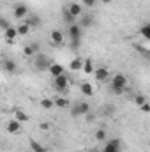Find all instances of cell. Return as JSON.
Returning a JSON list of instances; mask_svg holds the SVG:
<instances>
[{"label": "cell", "mask_w": 150, "mask_h": 152, "mask_svg": "<svg viewBox=\"0 0 150 152\" xmlns=\"http://www.w3.org/2000/svg\"><path fill=\"white\" fill-rule=\"evenodd\" d=\"M125 88H127V76L122 73H117L111 78V92L118 96V94L125 92Z\"/></svg>", "instance_id": "6da1fadb"}, {"label": "cell", "mask_w": 150, "mask_h": 152, "mask_svg": "<svg viewBox=\"0 0 150 152\" xmlns=\"http://www.w3.org/2000/svg\"><path fill=\"white\" fill-rule=\"evenodd\" d=\"M67 34H69V37H71V46H73V50H78V46L81 44L83 28H81L78 23H73V25H69V28H67Z\"/></svg>", "instance_id": "7a4b0ae2"}, {"label": "cell", "mask_w": 150, "mask_h": 152, "mask_svg": "<svg viewBox=\"0 0 150 152\" xmlns=\"http://www.w3.org/2000/svg\"><path fill=\"white\" fill-rule=\"evenodd\" d=\"M51 66V58L46 55V53H36L34 55V69L42 73V71H48V67Z\"/></svg>", "instance_id": "3957f363"}, {"label": "cell", "mask_w": 150, "mask_h": 152, "mask_svg": "<svg viewBox=\"0 0 150 152\" xmlns=\"http://www.w3.org/2000/svg\"><path fill=\"white\" fill-rule=\"evenodd\" d=\"M90 112V104L87 103V101H81V103H76L71 106V115L78 118V117H83V115H87Z\"/></svg>", "instance_id": "277c9868"}, {"label": "cell", "mask_w": 150, "mask_h": 152, "mask_svg": "<svg viewBox=\"0 0 150 152\" xmlns=\"http://www.w3.org/2000/svg\"><path fill=\"white\" fill-rule=\"evenodd\" d=\"M53 85L58 92H67L69 90V76L66 75H60V76H55L53 78Z\"/></svg>", "instance_id": "5b68a950"}, {"label": "cell", "mask_w": 150, "mask_h": 152, "mask_svg": "<svg viewBox=\"0 0 150 152\" xmlns=\"http://www.w3.org/2000/svg\"><path fill=\"white\" fill-rule=\"evenodd\" d=\"M120 145H122L120 138H111V140H106L103 151L104 152H117V151H120Z\"/></svg>", "instance_id": "8992f818"}, {"label": "cell", "mask_w": 150, "mask_h": 152, "mask_svg": "<svg viewBox=\"0 0 150 152\" xmlns=\"http://www.w3.org/2000/svg\"><path fill=\"white\" fill-rule=\"evenodd\" d=\"M12 12H14V18H16V20H25L27 14H28V7H27L25 4H16Z\"/></svg>", "instance_id": "52a82bcc"}, {"label": "cell", "mask_w": 150, "mask_h": 152, "mask_svg": "<svg viewBox=\"0 0 150 152\" xmlns=\"http://www.w3.org/2000/svg\"><path fill=\"white\" fill-rule=\"evenodd\" d=\"M2 67H4V71L9 73V75H14V73L18 71V64H16L12 58H5V60L2 62Z\"/></svg>", "instance_id": "ba28073f"}, {"label": "cell", "mask_w": 150, "mask_h": 152, "mask_svg": "<svg viewBox=\"0 0 150 152\" xmlns=\"http://www.w3.org/2000/svg\"><path fill=\"white\" fill-rule=\"evenodd\" d=\"M92 73H94V76H95L97 81H106L108 76H110V69H108V67H97V69H94Z\"/></svg>", "instance_id": "9c48e42d"}, {"label": "cell", "mask_w": 150, "mask_h": 152, "mask_svg": "<svg viewBox=\"0 0 150 152\" xmlns=\"http://www.w3.org/2000/svg\"><path fill=\"white\" fill-rule=\"evenodd\" d=\"M5 129H7V133H11V134H18V133L21 131V124H20L16 118H11V120L7 122Z\"/></svg>", "instance_id": "30bf717a"}, {"label": "cell", "mask_w": 150, "mask_h": 152, "mask_svg": "<svg viewBox=\"0 0 150 152\" xmlns=\"http://www.w3.org/2000/svg\"><path fill=\"white\" fill-rule=\"evenodd\" d=\"M67 11H69V14H71L73 18H79V16L83 14V9H81V5H79L78 2H71V4L67 5Z\"/></svg>", "instance_id": "8fae6325"}, {"label": "cell", "mask_w": 150, "mask_h": 152, "mask_svg": "<svg viewBox=\"0 0 150 152\" xmlns=\"http://www.w3.org/2000/svg\"><path fill=\"white\" fill-rule=\"evenodd\" d=\"M79 92H81L83 96H87V97H92L95 90H94V85H92V83L83 81V83H79Z\"/></svg>", "instance_id": "7c38bea8"}, {"label": "cell", "mask_w": 150, "mask_h": 152, "mask_svg": "<svg viewBox=\"0 0 150 152\" xmlns=\"http://www.w3.org/2000/svg\"><path fill=\"white\" fill-rule=\"evenodd\" d=\"M39 42H30V44H27L25 48H23V55L25 57H34L36 53H39Z\"/></svg>", "instance_id": "4fadbf2b"}, {"label": "cell", "mask_w": 150, "mask_h": 152, "mask_svg": "<svg viewBox=\"0 0 150 152\" xmlns=\"http://www.w3.org/2000/svg\"><path fill=\"white\" fill-rule=\"evenodd\" d=\"M48 71H50V75L55 78V76L64 75V73H66V67H64V66H60V64H55V62H51V66L48 67Z\"/></svg>", "instance_id": "5bb4252c"}, {"label": "cell", "mask_w": 150, "mask_h": 152, "mask_svg": "<svg viewBox=\"0 0 150 152\" xmlns=\"http://www.w3.org/2000/svg\"><path fill=\"white\" fill-rule=\"evenodd\" d=\"M62 42H64V32L62 30H53L51 32V44L60 46Z\"/></svg>", "instance_id": "9a60e30c"}, {"label": "cell", "mask_w": 150, "mask_h": 152, "mask_svg": "<svg viewBox=\"0 0 150 152\" xmlns=\"http://www.w3.org/2000/svg\"><path fill=\"white\" fill-rule=\"evenodd\" d=\"M92 23H94V18H92L90 14H85V16L81 14V20H79L78 25H79L81 28H88V27H92Z\"/></svg>", "instance_id": "2e32d148"}, {"label": "cell", "mask_w": 150, "mask_h": 152, "mask_svg": "<svg viewBox=\"0 0 150 152\" xmlns=\"http://www.w3.org/2000/svg\"><path fill=\"white\" fill-rule=\"evenodd\" d=\"M83 67V58L81 57H74L73 60H71V64H69V69L71 71H79Z\"/></svg>", "instance_id": "e0dca14e"}, {"label": "cell", "mask_w": 150, "mask_h": 152, "mask_svg": "<svg viewBox=\"0 0 150 152\" xmlns=\"http://www.w3.org/2000/svg\"><path fill=\"white\" fill-rule=\"evenodd\" d=\"M53 104H55L57 108H67V106H71V103H69V99H67V97H58V99H53Z\"/></svg>", "instance_id": "ac0fdd59"}, {"label": "cell", "mask_w": 150, "mask_h": 152, "mask_svg": "<svg viewBox=\"0 0 150 152\" xmlns=\"http://www.w3.org/2000/svg\"><path fill=\"white\" fill-rule=\"evenodd\" d=\"M92 64H94V60H92V58H85V60H83V67H81V69H83L87 75H90V73L94 71V66H92Z\"/></svg>", "instance_id": "d6986e66"}, {"label": "cell", "mask_w": 150, "mask_h": 152, "mask_svg": "<svg viewBox=\"0 0 150 152\" xmlns=\"http://www.w3.org/2000/svg\"><path fill=\"white\" fill-rule=\"evenodd\" d=\"M4 32H5V39H7V41H12V39H16V37H18L16 27H12V25H11V27H9L7 30H4Z\"/></svg>", "instance_id": "ffe728a7"}, {"label": "cell", "mask_w": 150, "mask_h": 152, "mask_svg": "<svg viewBox=\"0 0 150 152\" xmlns=\"http://www.w3.org/2000/svg\"><path fill=\"white\" fill-rule=\"evenodd\" d=\"M140 34H141V37L145 39V41H150V23L141 25V28H140Z\"/></svg>", "instance_id": "44dd1931"}, {"label": "cell", "mask_w": 150, "mask_h": 152, "mask_svg": "<svg viewBox=\"0 0 150 152\" xmlns=\"http://www.w3.org/2000/svg\"><path fill=\"white\" fill-rule=\"evenodd\" d=\"M16 32H18V36H27V34L30 32V27L23 21L21 25H18V27H16Z\"/></svg>", "instance_id": "7402d4cb"}, {"label": "cell", "mask_w": 150, "mask_h": 152, "mask_svg": "<svg viewBox=\"0 0 150 152\" xmlns=\"http://www.w3.org/2000/svg\"><path fill=\"white\" fill-rule=\"evenodd\" d=\"M30 149H32L34 152H48L44 147H42V145H41V143H39V142H36L34 138L30 140Z\"/></svg>", "instance_id": "603a6c76"}, {"label": "cell", "mask_w": 150, "mask_h": 152, "mask_svg": "<svg viewBox=\"0 0 150 152\" xmlns=\"http://www.w3.org/2000/svg\"><path fill=\"white\" fill-rule=\"evenodd\" d=\"M25 23H27L28 27H39V25H41V18H39V16H30L28 20H25Z\"/></svg>", "instance_id": "cb8c5ba5"}, {"label": "cell", "mask_w": 150, "mask_h": 152, "mask_svg": "<svg viewBox=\"0 0 150 152\" xmlns=\"http://www.w3.org/2000/svg\"><path fill=\"white\" fill-rule=\"evenodd\" d=\"M14 118H16L18 122H27V120H30V118H28V115L25 113V112H21V110H16Z\"/></svg>", "instance_id": "d4e9b609"}, {"label": "cell", "mask_w": 150, "mask_h": 152, "mask_svg": "<svg viewBox=\"0 0 150 152\" xmlns=\"http://www.w3.org/2000/svg\"><path fill=\"white\" fill-rule=\"evenodd\" d=\"M62 14H64V21H66L67 25H73V23H76V18H73V16L69 14V11H67V9H64V11H62Z\"/></svg>", "instance_id": "484cf974"}, {"label": "cell", "mask_w": 150, "mask_h": 152, "mask_svg": "<svg viewBox=\"0 0 150 152\" xmlns=\"http://www.w3.org/2000/svg\"><path fill=\"white\" fill-rule=\"evenodd\" d=\"M41 106H42L44 110H51L55 104H53V99H48V97H44V99H41Z\"/></svg>", "instance_id": "4316f807"}, {"label": "cell", "mask_w": 150, "mask_h": 152, "mask_svg": "<svg viewBox=\"0 0 150 152\" xmlns=\"http://www.w3.org/2000/svg\"><path fill=\"white\" fill-rule=\"evenodd\" d=\"M95 140L97 142H106V129H97L95 131Z\"/></svg>", "instance_id": "83f0119b"}, {"label": "cell", "mask_w": 150, "mask_h": 152, "mask_svg": "<svg viewBox=\"0 0 150 152\" xmlns=\"http://www.w3.org/2000/svg\"><path fill=\"white\" fill-rule=\"evenodd\" d=\"M9 27H11L9 20H7V18H4V16H0V28H2V30H7Z\"/></svg>", "instance_id": "f1b7e54d"}, {"label": "cell", "mask_w": 150, "mask_h": 152, "mask_svg": "<svg viewBox=\"0 0 150 152\" xmlns=\"http://www.w3.org/2000/svg\"><path fill=\"white\" fill-rule=\"evenodd\" d=\"M134 48H136V51H140V53H143V55H149L147 46H143V44H134Z\"/></svg>", "instance_id": "f546056e"}, {"label": "cell", "mask_w": 150, "mask_h": 152, "mask_svg": "<svg viewBox=\"0 0 150 152\" xmlns=\"http://www.w3.org/2000/svg\"><path fill=\"white\" fill-rule=\"evenodd\" d=\"M134 103H136L138 106H141V104L147 103V99H145V96H136V97H134Z\"/></svg>", "instance_id": "4dcf8cb0"}, {"label": "cell", "mask_w": 150, "mask_h": 152, "mask_svg": "<svg viewBox=\"0 0 150 152\" xmlns=\"http://www.w3.org/2000/svg\"><path fill=\"white\" fill-rule=\"evenodd\" d=\"M81 4L87 5V7H94V5L97 4V0H81Z\"/></svg>", "instance_id": "1f68e13d"}, {"label": "cell", "mask_w": 150, "mask_h": 152, "mask_svg": "<svg viewBox=\"0 0 150 152\" xmlns=\"http://www.w3.org/2000/svg\"><path fill=\"white\" fill-rule=\"evenodd\" d=\"M141 110H143L145 113H150V104H149V103H145V104H141Z\"/></svg>", "instance_id": "d6a6232c"}, {"label": "cell", "mask_w": 150, "mask_h": 152, "mask_svg": "<svg viewBox=\"0 0 150 152\" xmlns=\"http://www.w3.org/2000/svg\"><path fill=\"white\" fill-rule=\"evenodd\" d=\"M103 2H104V4H110V0H103Z\"/></svg>", "instance_id": "836d02e7"}, {"label": "cell", "mask_w": 150, "mask_h": 152, "mask_svg": "<svg viewBox=\"0 0 150 152\" xmlns=\"http://www.w3.org/2000/svg\"><path fill=\"white\" fill-rule=\"evenodd\" d=\"M85 152H95V151H85Z\"/></svg>", "instance_id": "e575fe53"}, {"label": "cell", "mask_w": 150, "mask_h": 152, "mask_svg": "<svg viewBox=\"0 0 150 152\" xmlns=\"http://www.w3.org/2000/svg\"><path fill=\"white\" fill-rule=\"evenodd\" d=\"M117 152H120V151H117Z\"/></svg>", "instance_id": "d590c367"}]
</instances>
